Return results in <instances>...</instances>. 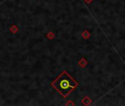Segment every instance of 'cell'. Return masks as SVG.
Returning a JSON list of instances; mask_svg holds the SVG:
<instances>
[{"instance_id":"obj_1","label":"cell","mask_w":125,"mask_h":106,"mask_svg":"<svg viewBox=\"0 0 125 106\" xmlns=\"http://www.w3.org/2000/svg\"><path fill=\"white\" fill-rule=\"evenodd\" d=\"M52 87L63 97H67L79 85V83L65 71L58 76L51 83Z\"/></svg>"}]
</instances>
